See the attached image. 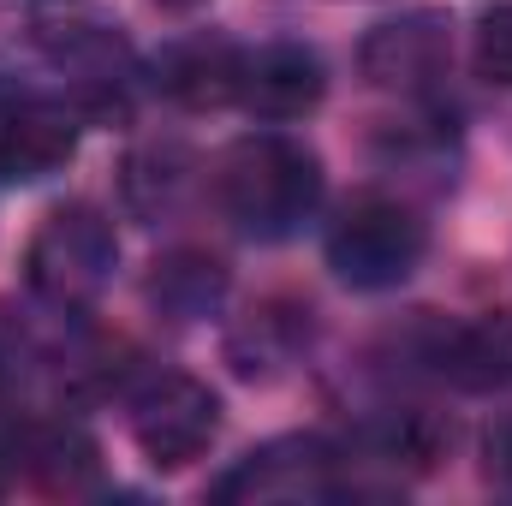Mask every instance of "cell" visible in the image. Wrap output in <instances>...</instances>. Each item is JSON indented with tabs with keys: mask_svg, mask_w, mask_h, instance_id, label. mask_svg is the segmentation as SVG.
Returning <instances> with one entry per match:
<instances>
[{
	"mask_svg": "<svg viewBox=\"0 0 512 506\" xmlns=\"http://www.w3.org/2000/svg\"><path fill=\"white\" fill-rule=\"evenodd\" d=\"M215 197L221 209L251 233V239H286L322 197V167L304 143L280 131L239 137L221 167H215Z\"/></svg>",
	"mask_w": 512,
	"mask_h": 506,
	"instance_id": "6da1fadb",
	"label": "cell"
},
{
	"mask_svg": "<svg viewBox=\"0 0 512 506\" xmlns=\"http://www.w3.org/2000/svg\"><path fill=\"white\" fill-rule=\"evenodd\" d=\"M114 262H120V239L108 227L102 209L90 203H72V209H54L30 245H24V274L30 286L48 298V304H66V310H84L102 298V286L114 280Z\"/></svg>",
	"mask_w": 512,
	"mask_h": 506,
	"instance_id": "7a4b0ae2",
	"label": "cell"
},
{
	"mask_svg": "<svg viewBox=\"0 0 512 506\" xmlns=\"http://www.w3.org/2000/svg\"><path fill=\"white\" fill-rule=\"evenodd\" d=\"M423 245H429V233H423V221L405 203H393V197H358V203H346V215L328 233V262H334V274L346 286L387 292V286H399L417 268Z\"/></svg>",
	"mask_w": 512,
	"mask_h": 506,
	"instance_id": "3957f363",
	"label": "cell"
},
{
	"mask_svg": "<svg viewBox=\"0 0 512 506\" xmlns=\"http://www.w3.org/2000/svg\"><path fill=\"white\" fill-rule=\"evenodd\" d=\"M221 435V399L197 376H155L131 399V441L155 471L197 465Z\"/></svg>",
	"mask_w": 512,
	"mask_h": 506,
	"instance_id": "277c9868",
	"label": "cell"
},
{
	"mask_svg": "<svg viewBox=\"0 0 512 506\" xmlns=\"http://www.w3.org/2000/svg\"><path fill=\"white\" fill-rule=\"evenodd\" d=\"M78 149V120L72 108L48 102V96H0V179L12 185H36L48 173H60Z\"/></svg>",
	"mask_w": 512,
	"mask_h": 506,
	"instance_id": "5b68a950",
	"label": "cell"
},
{
	"mask_svg": "<svg viewBox=\"0 0 512 506\" xmlns=\"http://www.w3.org/2000/svg\"><path fill=\"white\" fill-rule=\"evenodd\" d=\"M447 60H453V36L435 12L387 18L364 42V78L399 96H423L435 78H447Z\"/></svg>",
	"mask_w": 512,
	"mask_h": 506,
	"instance_id": "8992f818",
	"label": "cell"
},
{
	"mask_svg": "<svg viewBox=\"0 0 512 506\" xmlns=\"http://www.w3.org/2000/svg\"><path fill=\"white\" fill-rule=\"evenodd\" d=\"M340 459L322 441H268L262 453L239 459L233 477H221V501H304L340 489Z\"/></svg>",
	"mask_w": 512,
	"mask_h": 506,
	"instance_id": "52a82bcc",
	"label": "cell"
},
{
	"mask_svg": "<svg viewBox=\"0 0 512 506\" xmlns=\"http://www.w3.org/2000/svg\"><path fill=\"white\" fill-rule=\"evenodd\" d=\"M328 96V72L310 48L298 42H274L245 54V78H239V102L251 108L256 120H304L316 102Z\"/></svg>",
	"mask_w": 512,
	"mask_h": 506,
	"instance_id": "ba28073f",
	"label": "cell"
},
{
	"mask_svg": "<svg viewBox=\"0 0 512 506\" xmlns=\"http://www.w3.org/2000/svg\"><path fill=\"white\" fill-rule=\"evenodd\" d=\"M161 90L179 96L185 108H221L239 102V78H245V54L233 42H179L161 66H155Z\"/></svg>",
	"mask_w": 512,
	"mask_h": 506,
	"instance_id": "9c48e42d",
	"label": "cell"
},
{
	"mask_svg": "<svg viewBox=\"0 0 512 506\" xmlns=\"http://www.w3.org/2000/svg\"><path fill=\"white\" fill-rule=\"evenodd\" d=\"M12 459H24V471L42 489H54V495H78V489L96 483V441L78 423H42V429H30L12 447Z\"/></svg>",
	"mask_w": 512,
	"mask_h": 506,
	"instance_id": "30bf717a",
	"label": "cell"
},
{
	"mask_svg": "<svg viewBox=\"0 0 512 506\" xmlns=\"http://www.w3.org/2000/svg\"><path fill=\"white\" fill-rule=\"evenodd\" d=\"M441 370L459 387H507L512 381V304L465 322L441 346Z\"/></svg>",
	"mask_w": 512,
	"mask_h": 506,
	"instance_id": "8fae6325",
	"label": "cell"
},
{
	"mask_svg": "<svg viewBox=\"0 0 512 506\" xmlns=\"http://www.w3.org/2000/svg\"><path fill=\"white\" fill-rule=\"evenodd\" d=\"M48 54L78 78L84 102H96V108L120 102V84H126V48H120L114 36H102L96 24H66V30H54V36H48Z\"/></svg>",
	"mask_w": 512,
	"mask_h": 506,
	"instance_id": "7c38bea8",
	"label": "cell"
},
{
	"mask_svg": "<svg viewBox=\"0 0 512 506\" xmlns=\"http://www.w3.org/2000/svg\"><path fill=\"white\" fill-rule=\"evenodd\" d=\"M149 298H155L173 322H197V316H209V310L227 298V268L203 251H179V256H167V262H155Z\"/></svg>",
	"mask_w": 512,
	"mask_h": 506,
	"instance_id": "4fadbf2b",
	"label": "cell"
},
{
	"mask_svg": "<svg viewBox=\"0 0 512 506\" xmlns=\"http://www.w3.org/2000/svg\"><path fill=\"white\" fill-rule=\"evenodd\" d=\"M477 72L489 84L512 90V6H495L483 24H477Z\"/></svg>",
	"mask_w": 512,
	"mask_h": 506,
	"instance_id": "5bb4252c",
	"label": "cell"
},
{
	"mask_svg": "<svg viewBox=\"0 0 512 506\" xmlns=\"http://www.w3.org/2000/svg\"><path fill=\"white\" fill-rule=\"evenodd\" d=\"M489 471H495L501 483H512V417L489 429Z\"/></svg>",
	"mask_w": 512,
	"mask_h": 506,
	"instance_id": "9a60e30c",
	"label": "cell"
},
{
	"mask_svg": "<svg viewBox=\"0 0 512 506\" xmlns=\"http://www.w3.org/2000/svg\"><path fill=\"white\" fill-rule=\"evenodd\" d=\"M18 459H12V447H0V489H6V471H12Z\"/></svg>",
	"mask_w": 512,
	"mask_h": 506,
	"instance_id": "2e32d148",
	"label": "cell"
}]
</instances>
